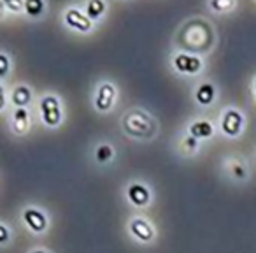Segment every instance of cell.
Segmentation results:
<instances>
[{"label":"cell","instance_id":"1","mask_svg":"<svg viewBox=\"0 0 256 253\" xmlns=\"http://www.w3.org/2000/svg\"><path fill=\"white\" fill-rule=\"evenodd\" d=\"M120 127L128 139L137 143H151L160 134V123L156 116L144 107H132L124 111L120 118Z\"/></svg>","mask_w":256,"mask_h":253},{"label":"cell","instance_id":"2","mask_svg":"<svg viewBox=\"0 0 256 253\" xmlns=\"http://www.w3.org/2000/svg\"><path fill=\"white\" fill-rule=\"evenodd\" d=\"M121 195L128 206L132 209H137L139 213L150 209L156 200L153 183H150L144 178H132L124 181V185L121 186Z\"/></svg>","mask_w":256,"mask_h":253},{"label":"cell","instance_id":"3","mask_svg":"<svg viewBox=\"0 0 256 253\" xmlns=\"http://www.w3.org/2000/svg\"><path fill=\"white\" fill-rule=\"evenodd\" d=\"M221 176L230 185L246 186L252 179V167L249 160L240 153H226L220 162Z\"/></svg>","mask_w":256,"mask_h":253},{"label":"cell","instance_id":"4","mask_svg":"<svg viewBox=\"0 0 256 253\" xmlns=\"http://www.w3.org/2000/svg\"><path fill=\"white\" fill-rule=\"evenodd\" d=\"M124 232L134 242H137L140 246H151L158 239L156 223L144 213L130 214V218L124 223Z\"/></svg>","mask_w":256,"mask_h":253},{"label":"cell","instance_id":"5","mask_svg":"<svg viewBox=\"0 0 256 253\" xmlns=\"http://www.w3.org/2000/svg\"><path fill=\"white\" fill-rule=\"evenodd\" d=\"M37 111H39V120L44 129L56 130L62 127L65 120L64 102L56 93H44L40 95L37 102Z\"/></svg>","mask_w":256,"mask_h":253},{"label":"cell","instance_id":"6","mask_svg":"<svg viewBox=\"0 0 256 253\" xmlns=\"http://www.w3.org/2000/svg\"><path fill=\"white\" fill-rule=\"evenodd\" d=\"M118 86L114 85V81L110 79H100L95 83L93 86V93H92V107L95 109V113L102 114H109L110 111H114L118 104Z\"/></svg>","mask_w":256,"mask_h":253},{"label":"cell","instance_id":"7","mask_svg":"<svg viewBox=\"0 0 256 253\" xmlns=\"http://www.w3.org/2000/svg\"><path fill=\"white\" fill-rule=\"evenodd\" d=\"M20 221L32 235H44L51 228V216L44 207L26 204L20 209Z\"/></svg>","mask_w":256,"mask_h":253},{"label":"cell","instance_id":"8","mask_svg":"<svg viewBox=\"0 0 256 253\" xmlns=\"http://www.w3.org/2000/svg\"><path fill=\"white\" fill-rule=\"evenodd\" d=\"M218 129L226 139H237L246 130V114L237 107H224L218 120Z\"/></svg>","mask_w":256,"mask_h":253},{"label":"cell","instance_id":"9","mask_svg":"<svg viewBox=\"0 0 256 253\" xmlns=\"http://www.w3.org/2000/svg\"><path fill=\"white\" fill-rule=\"evenodd\" d=\"M90 160L100 171H107V169L114 167L118 160V148L112 141L109 139H98L93 143L92 150H90Z\"/></svg>","mask_w":256,"mask_h":253},{"label":"cell","instance_id":"10","mask_svg":"<svg viewBox=\"0 0 256 253\" xmlns=\"http://www.w3.org/2000/svg\"><path fill=\"white\" fill-rule=\"evenodd\" d=\"M170 67L176 74L184 76V78H195V76L202 74L204 60L198 55L186 53V51H178V53H174V57H172Z\"/></svg>","mask_w":256,"mask_h":253},{"label":"cell","instance_id":"11","mask_svg":"<svg viewBox=\"0 0 256 253\" xmlns=\"http://www.w3.org/2000/svg\"><path fill=\"white\" fill-rule=\"evenodd\" d=\"M64 23L65 27H68V29L78 34H82V36L92 34L95 30V23L84 15V11L81 8H76V6L74 8H67L64 11Z\"/></svg>","mask_w":256,"mask_h":253},{"label":"cell","instance_id":"12","mask_svg":"<svg viewBox=\"0 0 256 253\" xmlns=\"http://www.w3.org/2000/svg\"><path fill=\"white\" fill-rule=\"evenodd\" d=\"M9 129L16 137H23L32 130L30 107H12L9 113Z\"/></svg>","mask_w":256,"mask_h":253},{"label":"cell","instance_id":"13","mask_svg":"<svg viewBox=\"0 0 256 253\" xmlns=\"http://www.w3.org/2000/svg\"><path fill=\"white\" fill-rule=\"evenodd\" d=\"M202 146H204L202 141H198L190 132H186V129H184V132L179 134L174 141L176 153H178L181 158H186V160H192V158L198 157L200 151H202Z\"/></svg>","mask_w":256,"mask_h":253},{"label":"cell","instance_id":"14","mask_svg":"<svg viewBox=\"0 0 256 253\" xmlns=\"http://www.w3.org/2000/svg\"><path fill=\"white\" fill-rule=\"evenodd\" d=\"M186 132H190L193 137H196L198 141L206 143V141L212 139L216 134V125L207 118H195L186 125Z\"/></svg>","mask_w":256,"mask_h":253},{"label":"cell","instance_id":"15","mask_svg":"<svg viewBox=\"0 0 256 253\" xmlns=\"http://www.w3.org/2000/svg\"><path fill=\"white\" fill-rule=\"evenodd\" d=\"M34 102V90L26 83H16L9 90V104L11 107H30Z\"/></svg>","mask_w":256,"mask_h":253},{"label":"cell","instance_id":"16","mask_svg":"<svg viewBox=\"0 0 256 253\" xmlns=\"http://www.w3.org/2000/svg\"><path fill=\"white\" fill-rule=\"evenodd\" d=\"M218 99V88L212 81H202L193 88V100L200 107H210Z\"/></svg>","mask_w":256,"mask_h":253},{"label":"cell","instance_id":"17","mask_svg":"<svg viewBox=\"0 0 256 253\" xmlns=\"http://www.w3.org/2000/svg\"><path fill=\"white\" fill-rule=\"evenodd\" d=\"M84 15L92 20L93 23H98L107 13V2L106 0H84Z\"/></svg>","mask_w":256,"mask_h":253},{"label":"cell","instance_id":"18","mask_svg":"<svg viewBox=\"0 0 256 253\" xmlns=\"http://www.w3.org/2000/svg\"><path fill=\"white\" fill-rule=\"evenodd\" d=\"M23 13L32 20L40 18L46 13V0H23Z\"/></svg>","mask_w":256,"mask_h":253},{"label":"cell","instance_id":"19","mask_svg":"<svg viewBox=\"0 0 256 253\" xmlns=\"http://www.w3.org/2000/svg\"><path fill=\"white\" fill-rule=\"evenodd\" d=\"M14 242V228L9 221L0 220V249L8 248Z\"/></svg>","mask_w":256,"mask_h":253},{"label":"cell","instance_id":"20","mask_svg":"<svg viewBox=\"0 0 256 253\" xmlns=\"http://www.w3.org/2000/svg\"><path fill=\"white\" fill-rule=\"evenodd\" d=\"M6 13L11 15H22L23 0H0V18H4Z\"/></svg>","mask_w":256,"mask_h":253},{"label":"cell","instance_id":"21","mask_svg":"<svg viewBox=\"0 0 256 253\" xmlns=\"http://www.w3.org/2000/svg\"><path fill=\"white\" fill-rule=\"evenodd\" d=\"M12 71V60L6 51H0V81L9 78Z\"/></svg>","mask_w":256,"mask_h":253},{"label":"cell","instance_id":"22","mask_svg":"<svg viewBox=\"0 0 256 253\" xmlns=\"http://www.w3.org/2000/svg\"><path fill=\"white\" fill-rule=\"evenodd\" d=\"M209 8L216 13H228L235 8V0H209Z\"/></svg>","mask_w":256,"mask_h":253},{"label":"cell","instance_id":"23","mask_svg":"<svg viewBox=\"0 0 256 253\" xmlns=\"http://www.w3.org/2000/svg\"><path fill=\"white\" fill-rule=\"evenodd\" d=\"M9 106H11L9 104V90L6 88L4 83L0 81V113H4Z\"/></svg>","mask_w":256,"mask_h":253},{"label":"cell","instance_id":"24","mask_svg":"<svg viewBox=\"0 0 256 253\" xmlns=\"http://www.w3.org/2000/svg\"><path fill=\"white\" fill-rule=\"evenodd\" d=\"M26 253H54V251L50 248H46V246H34V248H30Z\"/></svg>","mask_w":256,"mask_h":253},{"label":"cell","instance_id":"25","mask_svg":"<svg viewBox=\"0 0 256 253\" xmlns=\"http://www.w3.org/2000/svg\"><path fill=\"white\" fill-rule=\"evenodd\" d=\"M252 93H254V100H256V78L252 79Z\"/></svg>","mask_w":256,"mask_h":253}]
</instances>
